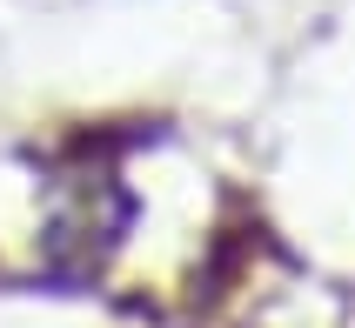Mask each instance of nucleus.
I'll return each instance as SVG.
<instances>
[{"label":"nucleus","mask_w":355,"mask_h":328,"mask_svg":"<svg viewBox=\"0 0 355 328\" xmlns=\"http://www.w3.org/2000/svg\"><path fill=\"white\" fill-rule=\"evenodd\" d=\"M121 228H128V194L114 188L107 168H74L47 188V254L60 268L101 261Z\"/></svg>","instance_id":"1"}]
</instances>
